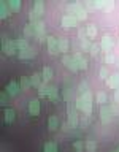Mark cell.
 Returning <instances> with one entry per match:
<instances>
[{"mask_svg": "<svg viewBox=\"0 0 119 152\" xmlns=\"http://www.w3.org/2000/svg\"><path fill=\"white\" fill-rule=\"evenodd\" d=\"M75 108L83 111L86 116H90V113H92V92L78 95L75 102Z\"/></svg>", "mask_w": 119, "mask_h": 152, "instance_id": "6da1fadb", "label": "cell"}, {"mask_svg": "<svg viewBox=\"0 0 119 152\" xmlns=\"http://www.w3.org/2000/svg\"><path fill=\"white\" fill-rule=\"evenodd\" d=\"M2 38H3V40H2V51H3V54H7V56L18 54L19 49H18V46H16V41H14V40H8L5 35Z\"/></svg>", "mask_w": 119, "mask_h": 152, "instance_id": "7a4b0ae2", "label": "cell"}, {"mask_svg": "<svg viewBox=\"0 0 119 152\" xmlns=\"http://www.w3.org/2000/svg\"><path fill=\"white\" fill-rule=\"evenodd\" d=\"M67 113H68V124H70V127L76 128L79 125V117H78L76 109L71 106V103H68V106H67Z\"/></svg>", "mask_w": 119, "mask_h": 152, "instance_id": "3957f363", "label": "cell"}, {"mask_svg": "<svg viewBox=\"0 0 119 152\" xmlns=\"http://www.w3.org/2000/svg\"><path fill=\"white\" fill-rule=\"evenodd\" d=\"M62 64H64L67 68H68L70 71H73V73H76L79 68H78V62H76L75 56H70V54H65L64 57H62Z\"/></svg>", "mask_w": 119, "mask_h": 152, "instance_id": "277c9868", "label": "cell"}, {"mask_svg": "<svg viewBox=\"0 0 119 152\" xmlns=\"http://www.w3.org/2000/svg\"><path fill=\"white\" fill-rule=\"evenodd\" d=\"M113 46H114L113 37L109 35V33L103 35V37H102V40H100V48H102V51L105 52V54H108V52L113 49Z\"/></svg>", "mask_w": 119, "mask_h": 152, "instance_id": "5b68a950", "label": "cell"}, {"mask_svg": "<svg viewBox=\"0 0 119 152\" xmlns=\"http://www.w3.org/2000/svg\"><path fill=\"white\" fill-rule=\"evenodd\" d=\"M98 116H100V121H102L103 124H109L111 119H113V109L109 106H107V104H103V106L100 108Z\"/></svg>", "mask_w": 119, "mask_h": 152, "instance_id": "8992f818", "label": "cell"}, {"mask_svg": "<svg viewBox=\"0 0 119 152\" xmlns=\"http://www.w3.org/2000/svg\"><path fill=\"white\" fill-rule=\"evenodd\" d=\"M33 26H35V32H37V37L40 38V41L41 43H45L46 41V24L43 22V21H37L35 24H33Z\"/></svg>", "mask_w": 119, "mask_h": 152, "instance_id": "52a82bcc", "label": "cell"}, {"mask_svg": "<svg viewBox=\"0 0 119 152\" xmlns=\"http://www.w3.org/2000/svg\"><path fill=\"white\" fill-rule=\"evenodd\" d=\"M46 43H48V48H49V54L51 56H57L59 54V43H57V38L52 37V35H48L46 38Z\"/></svg>", "mask_w": 119, "mask_h": 152, "instance_id": "ba28073f", "label": "cell"}, {"mask_svg": "<svg viewBox=\"0 0 119 152\" xmlns=\"http://www.w3.org/2000/svg\"><path fill=\"white\" fill-rule=\"evenodd\" d=\"M35 56H37V51H35V48H32V46H29V48H26V49H22V51L18 52V57H19L21 60L33 59Z\"/></svg>", "mask_w": 119, "mask_h": 152, "instance_id": "9c48e42d", "label": "cell"}, {"mask_svg": "<svg viewBox=\"0 0 119 152\" xmlns=\"http://www.w3.org/2000/svg\"><path fill=\"white\" fill-rule=\"evenodd\" d=\"M19 89H21V86H19V83H16V81H11V83H8L5 86V92L8 94V97H16L19 94Z\"/></svg>", "mask_w": 119, "mask_h": 152, "instance_id": "30bf717a", "label": "cell"}, {"mask_svg": "<svg viewBox=\"0 0 119 152\" xmlns=\"http://www.w3.org/2000/svg\"><path fill=\"white\" fill-rule=\"evenodd\" d=\"M76 24H78V19L75 16H71V14H64V16H62V27L64 28L76 27Z\"/></svg>", "mask_w": 119, "mask_h": 152, "instance_id": "8fae6325", "label": "cell"}, {"mask_svg": "<svg viewBox=\"0 0 119 152\" xmlns=\"http://www.w3.org/2000/svg\"><path fill=\"white\" fill-rule=\"evenodd\" d=\"M105 83H107V87L113 89V90H118L119 89V73H111Z\"/></svg>", "mask_w": 119, "mask_h": 152, "instance_id": "7c38bea8", "label": "cell"}, {"mask_svg": "<svg viewBox=\"0 0 119 152\" xmlns=\"http://www.w3.org/2000/svg\"><path fill=\"white\" fill-rule=\"evenodd\" d=\"M30 11L35 14L37 18H40L41 14H43V11H45V2H41V0H37V2H33Z\"/></svg>", "mask_w": 119, "mask_h": 152, "instance_id": "4fadbf2b", "label": "cell"}, {"mask_svg": "<svg viewBox=\"0 0 119 152\" xmlns=\"http://www.w3.org/2000/svg\"><path fill=\"white\" fill-rule=\"evenodd\" d=\"M40 109H41L40 100H30V102H29V114H30V116H38V114H40Z\"/></svg>", "mask_w": 119, "mask_h": 152, "instance_id": "5bb4252c", "label": "cell"}, {"mask_svg": "<svg viewBox=\"0 0 119 152\" xmlns=\"http://www.w3.org/2000/svg\"><path fill=\"white\" fill-rule=\"evenodd\" d=\"M14 119H16V111H14L13 108H7L3 111V122L5 124H13L14 122Z\"/></svg>", "mask_w": 119, "mask_h": 152, "instance_id": "9a60e30c", "label": "cell"}, {"mask_svg": "<svg viewBox=\"0 0 119 152\" xmlns=\"http://www.w3.org/2000/svg\"><path fill=\"white\" fill-rule=\"evenodd\" d=\"M83 8H84L83 2H73V3L67 5V11H68V14H71V16H75V14L78 13L79 10H83Z\"/></svg>", "mask_w": 119, "mask_h": 152, "instance_id": "2e32d148", "label": "cell"}, {"mask_svg": "<svg viewBox=\"0 0 119 152\" xmlns=\"http://www.w3.org/2000/svg\"><path fill=\"white\" fill-rule=\"evenodd\" d=\"M10 14H11V8H10L8 2L7 0H2V2H0V18L7 19Z\"/></svg>", "mask_w": 119, "mask_h": 152, "instance_id": "e0dca14e", "label": "cell"}, {"mask_svg": "<svg viewBox=\"0 0 119 152\" xmlns=\"http://www.w3.org/2000/svg\"><path fill=\"white\" fill-rule=\"evenodd\" d=\"M59 89H57V86H49L48 87V98L51 100V102H57L59 100Z\"/></svg>", "mask_w": 119, "mask_h": 152, "instance_id": "ac0fdd59", "label": "cell"}, {"mask_svg": "<svg viewBox=\"0 0 119 152\" xmlns=\"http://www.w3.org/2000/svg\"><path fill=\"white\" fill-rule=\"evenodd\" d=\"M24 37L26 38H33L37 37V32H35V26L30 22V24H26L24 26Z\"/></svg>", "mask_w": 119, "mask_h": 152, "instance_id": "d6986e66", "label": "cell"}, {"mask_svg": "<svg viewBox=\"0 0 119 152\" xmlns=\"http://www.w3.org/2000/svg\"><path fill=\"white\" fill-rule=\"evenodd\" d=\"M60 125V121H59V117L57 116H49V119H48V128H49L51 132H54L57 130Z\"/></svg>", "mask_w": 119, "mask_h": 152, "instance_id": "ffe728a7", "label": "cell"}, {"mask_svg": "<svg viewBox=\"0 0 119 152\" xmlns=\"http://www.w3.org/2000/svg\"><path fill=\"white\" fill-rule=\"evenodd\" d=\"M73 56H75L76 62H78V68L79 70H86V68H87V59H86L84 56H81L79 52H76V54H73Z\"/></svg>", "mask_w": 119, "mask_h": 152, "instance_id": "44dd1931", "label": "cell"}, {"mask_svg": "<svg viewBox=\"0 0 119 152\" xmlns=\"http://www.w3.org/2000/svg\"><path fill=\"white\" fill-rule=\"evenodd\" d=\"M30 84H32V87H40V86L43 84V76L41 73H33L30 76Z\"/></svg>", "mask_w": 119, "mask_h": 152, "instance_id": "7402d4cb", "label": "cell"}, {"mask_svg": "<svg viewBox=\"0 0 119 152\" xmlns=\"http://www.w3.org/2000/svg\"><path fill=\"white\" fill-rule=\"evenodd\" d=\"M86 151H89V152H95L97 151V141L94 140V138H87V140H86Z\"/></svg>", "mask_w": 119, "mask_h": 152, "instance_id": "603a6c76", "label": "cell"}, {"mask_svg": "<svg viewBox=\"0 0 119 152\" xmlns=\"http://www.w3.org/2000/svg\"><path fill=\"white\" fill-rule=\"evenodd\" d=\"M41 76H43V83L48 84V81L52 79V68H49V66H43Z\"/></svg>", "mask_w": 119, "mask_h": 152, "instance_id": "cb8c5ba5", "label": "cell"}, {"mask_svg": "<svg viewBox=\"0 0 119 152\" xmlns=\"http://www.w3.org/2000/svg\"><path fill=\"white\" fill-rule=\"evenodd\" d=\"M57 43H59V51L60 52H67V51H68V40H67V37L57 38Z\"/></svg>", "mask_w": 119, "mask_h": 152, "instance_id": "d4e9b609", "label": "cell"}, {"mask_svg": "<svg viewBox=\"0 0 119 152\" xmlns=\"http://www.w3.org/2000/svg\"><path fill=\"white\" fill-rule=\"evenodd\" d=\"M86 33H87V38H95L97 37V26L95 24H87L86 26Z\"/></svg>", "mask_w": 119, "mask_h": 152, "instance_id": "484cf974", "label": "cell"}, {"mask_svg": "<svg viewBox=\"0 0 119 152\" xmlns=\"http://www.w3.org/2000/svg\"><path fill=\"white\" fill-rule=\"evenodd\" d=\"M16 46L19 51L26 49V48H29V43H27V38L26 37H18L16 38Z\"/></svg>", "mask_w": 119, "mask_h": 152, "instance_id": "4316f807", "label": "cell"}, {"mask_svg": "<svg viewBox=\"0 0 119 152\" xmlns=\"http://www.w3.org/2000/svg\"><path fill=\"white\" fill-rule=\"evenodd\" d=\"M95 102L103 106V104H107V102H108V95L105 92H98L97 95H95Z\"/></svg>", "mask_w": 119, "mask_h": 152, "instance_id": "83f0119b", "label": "cell"}, {"mask_svg": "<svg viewBox=\"0 0 119 152\" xmlns=\"http://www.w3.org/2000/svg\"><path fill=\"white\" fill-rule=\"evenodd\" d=\"M43 152H57V144L52 141H48L45 142V146H43Z\"/></svg>", "mask_w": 119, "mask_h": 152, "instance_id": "f1b7e54d", "label": "cell"}, {"mask_svg": "<svg viewBox=\"0 0 119 152\" xmlns=\"http://www.w3.org/2000/svg\"><path fill=\"white\" fill-rule=\"evenodd\" d=\"M19 86L22 87V90H27L29 87H32V84H30V78H29V76H22V78L19 79Z\"/></svg>", "mask_w": 119, "mask_h": 152, "instance_id": "f546056e", "label": "cell"}, {"mask_svg": "<svg viewBox=\"0 0 119 152\" xmlns=\"http://www.w3.org/2000/svg\"><path fill=\"white\" fill-rule=\"evenodd\" d=\"M87 92H90V90H89V84L86 83V81H81V83L78 84V94L83 95V94H87Z\"/></svg>", "mask_w": 119, "mask_h": 152, "instance_id": "4dcf8cb0", "label": "cell"}, {"mask_svg": "<svg viewBox=\"0 0 119 152\" xmlns=\"http://www.w3.org/2000/svg\"><path fill=\"white\" fill-rule=\"evenodd\" d=\"M75 18L78 19V22H79V21H86V19H87V10H86V8L79 10V11L75 14Z\"/></svg>", "mask_w": 119, "mask_h": 152, "instance_id": "1f68e13d", "label": "cell"}, {"mask_svg": "<svg viewBox=\"0 0 119 152\" xmlns=\"http://www.w3.org/2000/svg\"><path fill=\"white\" fill-rule=\"evenodd\" d=\"M71 98H73V89H71V87H65L64 89V100H65V102H71Z\"/></svg>", "mask_w": 119, "mask_h": 152, "instance_id": "d6a6232c", "label": "cell"}, {"mask_svg": "<svg viewBox=\"0 0 119 152\" xmlns=\"http://www.w3.org/2000/svg\"><path fill=\"white\" fill-rule=\"evenodd\" d=\"M100 49H102V48H100V45H98V43H92V46H90L89 52H90V56H92V57H97Z\"/></svg>", "mask_w": 119, "mask_h": 152, "instance_id": "836d02e7", "label": "cell"}, {"mask_svg": "<svg viewBox=\"0 0 119 152\" xmlns=\"http://www.w3.org/2000/svg\"><path fill=\"white\" fill-rule=\"evenodd\" d=\"M48 87H49V86H48L46 83H43L40 87H38V95H40L41 98L43 97H48Z\"/></svg>", "mask_w": 119, "mask_h": 152, "instance_id": "e575fe53", "label": "cell"}, {"mask_svg": "<svg viewBox=\"0 0 119 152\" xmlns=\"http://www.w3.org/2000/svg\"><path fill=\"white\" fill-rule=\"evenodd\" d=\"M8 5H10V8H11V11H19V10H21V2H19V0H10Z\"/></svg>", "mask_w": 119, "mask_h": 152, "instance_id": "d590c367", "label": "cell"}, {"mask_svg": "<svg viewBox=\"0 0 119 152\" xmlns=\"http://www.w3.org/2000/svg\"><path fill=\"white\" fill-rule=\"evenodd\" d=\"M84 147H86V144H84L83 141H79V140L73 142V149H75L76 152H83V151H84Z\"/></svg>", "mask_w": 119, "mask_h": 152, "instance_id": "8d00e7d4", "label": "cell"}, {"mask_svg": "<svg viewBox=\"0 0 119 152\" xmlns=\"http://www.w3.org/2000/svg\"><path fill=\"white\" fill-rule=\"evenodd\" d=\"M109 75H111V73H109V70L107 68V66H102V68H100V78H102V79L107 81L109 78Z\"/></svg>", "mask_w": 119, "mask_h": 152, "instance_id": "74e56055", "label": "cell"}, {"mask_svg": "<svg viewBox=\"0 0 119 152\" xmlns=\"http://www.w3.org/2000/svg\"><path fill=\"white\" fill-rule=\"evenodd\" d=\"M78 37L81 41H86V37H87V33H86V27H79L78 28Z\"/></svg>", "mask_w": 119, "mask_h": 152, "instance_id": "f35d334b", "label": "cell"}, {"mask_svg": "<svg viewBox=\"0 0 119 152\" xmlns=\"http://www.w3.org/2000/svg\"><path fill=\"white\" fill-rule=\"evenodd\" d=\"M113 8H114V2H105L103 3V11L109 13V11H113Z\"/></svg>", "mask_w": 119, "mask_h": 152, "instance_id": "ab89813d", "label": "cell"}, {"mask_svg": "<svg viewBox=\"0 0 119 152\" xmlns=\"http://www.w3.org/2000/svg\"><path fill=\"white\" fill-rule=\"evenodd\" d=\"M7 100H8V94L3 90V92L0 94V104H2V106H5V104H7Z\"/></svg>", "mask_w": 119, "mask_h": 152, "instance_id": "60d3db41", "label": "cell"}, {"mask_svg": "<svg viewBox=\"0 0 119 152\" xmlns=\"http://www.w3.org/2000/svg\"><path fill=\"white\" fill-rule=\"evenodd\" d=\"M114 56L111 54V52H108V54H105V62H107V64H114Z\"/></svg>", "mask_w": 119, "mask_h": 152, "instance_id": "b9f144b4", "label": "cell"}, {"mask_svg": "<svg viewBox=\"0 0 119 152\" xmlns=\"http://www.w3.org/2000/svg\"><path fill=\"white\" fill-rule=\"evenodd\" d=\"M84 8L87 10V11H92V10H97V8H95V2H86V3H84Z\"/></svg>", "mask_w": 119, "mask_h": 152, "instance_id": "7bdbcfd3", "label": "cell"}, {"mask_svg": "<svg viewBox=\"0 0 119 152\" xmlns=\"http://www.w3.org/2000/svg\"><path fill=\"white\" fill-rule=\"evenodd\" d=\"M62 127H64V128H62V130H64L65 133H68V132H70V128H71L68 122H65V124H62Z\"/></svg>", "mask_w": 119, "mask_h": 152, "instance_id": "ee69618b", "label": "cell"}, {"mask_svg": "<svg viewBox=\"0 0 119 152\" xmlns=\"http://www.w3.org/2000/svg\"><path fill=\"white\" fill-rule=\"evenodd\" d=\"M114 100H116V103H119V90L114 92Z\"/></svg>", "mask_w": 119, "mask_h": 152, "instance_id": "f6af8a7d", "label": "cell"}, {"mask_svg": "<svg viewBox=\"0 0 119 152\" xmlns=\"http://www.w3.org/2000/svg\"><path fill=\"white\" fill-rule=\"evenodd\" d=\"M109 152H118V151H109Z\"/></svg>", "mask_w": 119, "mask_h": 152, "instance_id": "bcb514c9", "label": "cell"}, {"mask_svg": "<svg viewBox=\"0 0 119 152\" xmlns=\"http://www.w3.org/2000/svg\"><path fill=\"white\" fill-rule=\"evenodd\" d=\"M118 152H119V147H118Z\"/></svg>", "mask_w": 119, "mask_h": 152, "instance_id": "7dc6e473", "label": "cell"}]
</instances>
